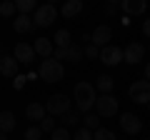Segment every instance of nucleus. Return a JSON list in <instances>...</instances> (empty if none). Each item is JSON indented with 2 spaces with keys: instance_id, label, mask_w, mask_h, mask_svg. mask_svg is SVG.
<instances>
[{
  "instance_id": "f257e3e1",
  "label": "nucleus",
  "mask_w": 150,
  "mask_h": 140,
  "mask_svg": "<svg viewBox=\"0 0 150 140\" xmlns=\"http://www.w3.org/2000/svg\"><path fill=\"white\" fill-rule=\"evenodd\" d=\"M73 98H75V105H78V113H85V115L90 108H95V100H98L95 88L90 83H78L73 90Z\"/></svg>"
},
{
  "instance_id": "f03ea898",
  "label": "nucleus",
  "mask_w": 150,
  "mask_h": 140,
  "mask_svg": "<svg viewBox=\"0 0 150 140\" xmlns=\"http://www.w3.org/2000/svg\"><path fill=\"white\" fill-rule=\"evenodd\" d=\"M38 75L43 78L45 83H60V80L65 78V68H63V63H58V60L48 58V60H43V63H40Z\"/></svg>"
},
{
  "instance_id": "7ed1b4c3",
  "label": "nucleus",
  "mask_w": 150,
  "mask_h": 140,
  "mask_svg": "<svg viewBox=\"0 0 150 140\" xmlns=\"http://www.w3.org/2000/svg\"><path fill=\"white\" fill-rule=\"evenodd\" d=\"M58 8L53 5V3H45V5H40L35 13H33V23H35V28H50L55 23V18H58Z\"/></svg>"
},
{
  "instance_id": "20e7f679",
  "label": "nucleus",
  "mask_w": 150,
  "mask_h": 140,
  "mask_svg": "<svg viewBox=\"0 0 150 140\" xmlns=\"http://www.w3.org/2000/svg\"><path fill=\"white\" fill-rule=\"evenodd\" d=\"M128 95H130V100L138 103V105H150V83L145 80V78L143 80H135L133 85H130Z\"/></svg>"
},
{
  "instance_id": "39448f33",
  "label": "nucleus",
  "mask_w": 150,
  "mask_h": 140,
  "mask_svg": "<svg viewBox=\"0 0 150 140\" xmlns=\"http://www.w3.org/2000/svg\"><path fill=\"white\" fill-rule=\"evenodd\" d=\"M45 110H48V115H65L70 113V100L68 95H63V93H55V95L48 98V103H45Z\"/></svg>"
},
{
  "instance_id": "423d86ee",
  "label": "nucleus",
  "mask_w": 150,
  "mask_h": 140,
  "mask_svg": "<svg viewBox=\"0 0 150 140\" xmlns=\"http://www.w3.org/2000/svg\"><path fill=\"white\" fill-rule=\"evenodd\" d=\"M95 110H98L100 118H112V115H118V98L115 95H98Z\"/></svg>"
},
{
  "instance_id": "0eeeda50",
  "label": "nucleus",
  "mask_w": 150,
  "mask_h": 140,
  "mask_svg": "<svg viewBox=\"0 0 150 140\" xmlns=\"http://www.w3.org/2000/svg\"><path fill=\"white\" fill-rule=\"evenodd\" d=\"M120 128L128 135H138L140 130H143V123H140V118L135 113H123L120 115Z\"/></svg>"
},
{
  "instance_id": "6e6552de",
  "label": "nucleus",
  "mask_w": 150,
  "mask_h": 140,
  "mask_svg": "<svg viewBox=\"0 0 150 140\" xmlns=\"http://www.w3.org/2000/svg\"><path fill=\"white\" fill-rule=\"evenodd\" d=\"M100 60L103 65H108V68H112V65H118L120 60H123V50L118 48V45H108V48L100 50Z\"/></svg>"
},
{
  "instance_id": "1a4fd4ad",
  "label": "nucleus",
  "mask_w": 150,
  "mask_h": 140,
  "mask_svg": "<svg viewBox=\"0 0 150 140\" xmlns=\"http://www.w3.org/2000/svg\"><path fill=\"white\" fill-rule=\"evenodd\" d=\"M110 38H112V30H110V25H98L95 30L90 33V43H93V45H98L100 50L110 45V43H108Z\"/></svg>"
},
{
  "instance_id": "9d476101",
  "label": "nucleus",
  "mask_w": 150,
  "mask_h": 140,
  "mask_svg": "<svg viewBox=\"0 0 150 140\" xmlns=\"http://www.w3.org/2000/svg\"><path fill=\"white\" fill-rule=\"evenodd\" d=\"M145 58V48L140 43H130V45H125V50H123V60L128 65H138L140 60Z\"/></svg>"
},
{
  "instance_id": "9b49d317",
  "label": "nucleus",
  "mask_w": 150,
  "mask_h": 140,
  "mask_svg": "<svg viewBox=\"0 0 150 140\" xmlns=\"http://www.w3.org/2000/svg\"><path fill=\"white\" fill-rule=\"evenodd\" d=\"M120 10L125 15H143L148 10V0H120Z\"/></svg>"
},
{
  "instance_id": "f8f14e48",
  "label": "nucleus",
  "mask_w": 150,
  "mask_h": 140,
  "mask_svg": "<svg viewBox=\"0 0 150 140\" xmlns=\"http://www.w3.org/2000/svg\"><path fill=\"white\" fill-rule=\"evenodd\" d=\"M35 48H33V45H25V43H18L15 45V50H13V58L18 60V63H33V60H35Z\"/></svg>"
},
{
  "instance_id": "ddd939ff",
  "label": "nucleus",
  "mask_w": 150,
  "mask_h": 140,
  "mask_svg": "<svg viewBox=\"0 0 150 140\" xmlns=\"http://www.w3.org/2000/svg\"><path fill=\"white\" fill-rule=\"evenodd\" d=\"M18 60L13 58V55H0V75L5 78H15L18 75Z\"/></svg>"
},
{
  "instance_id": "4468645a",
  "label": "nucleus",
  "mask_w": 150,
  "mask_h": 140,
  "mask_svg": "<svg viewBox=\"0 0 150 140\" xmlns=\"http://www.w3.org/2000/svg\"><path fill=\"white\" fill-rule=\"evenodd\" d=\"M25 115H28V120H35V123L40 125L45 118H48V110H45L43 103H30V105L25 108Z\"/></svg>"
},
{
  "instance_id": "2eb2a0df",
  "label": "nucleus",
  "mask_w": 150,
  "mask_h": 140,
  "mask_svg": "<svg viewBox=\"0 0 150 140\" xmlns=\"http://www.w3.org/2000/svg\"><path fill=\"white\" fill-rule=\"evenodd\" d=\"M33 48H35V53H38V55H43V60L53 58V53H55V48H53V40H48V38H38Z\"/></svg>"
},
{
  "instance_id": "dca6fc26",
  "label": "nucleus",
  "mask_w": 150,
  "mask_h": 140,
  "mask_svg": "<svg viewBox=\"0 0 150 140\" xmlns=\"http://www.w3.org/2000/svg\"><path fill=\"white\" fill-rule=\"evenodd\" d=\"M13 28H15V33H30L33 28H35V23H33L30 15H15Z\"/></svg>"
},
{
  "instance_id": "f3484780",
  "label": "nucleus",
  "mask_w": 150,
  "mask_h": 140,
  "mask_svg": "<svg viewBox=\"0 0 150 140\" xmlns=\"http://www.w3.org/2000/svg\"><path fill=\"white\" fill-rule=\"evenodd\" d=\"M13 128H15V115H13L10 110H3V113H0V133L8 135Z\"/></svg>"
},
{
  "instance_id": "a211bd4d",
  "label": "nucleus",
  "mask_w": 150,
  "mask_h": 140,
  "mask_svg": "<svg viewBox=\"0 0 150 140\" xmlns=\"http://www.w3.org/2000/svg\"><path fill=\"white\" fill-rule=\"evenodd\" d=\"M80 10H83V3H80V0H68V3H63V8H60V15L75 18Z\"/></svg>"
},
{
  "instance_id": "6ab92c4d",
  "label": "nucleus",
  "mask_w": 150,
  "mask_h": 140,
  "mask_svg": "<svg viewBox=\"0 0 150 140\" xmlns=\"http://www.w3.org/2000/svg\"><path fill=\"white\" fill-rule=\"evenodd\" d=\"M112 85H115V80L110 75H100L95 80V88L100 90V95H112Z\"/></svg>"
},
{
  "instance_id": "aec40b11",
  "label": "nucleus",
  "mask_w": 150,
  "mask_h": 140,
  "mask_svg": "<svg viewBox=\"0 0 150 140\" xmlns=\"http://www.w3.org/2000/svg\"><path fill=\"white\" fill-rule=\"evenodd\" d=\"M38 8H40V5H38L35 0H18V3H15V10L20 13V15H30V13L38 10Z\"/></svg>"
},
{
  "instance_id": "412c9836",
  "label": "nucleus",
  "mask_w": 150,
  "mask_h": 140,
  "mask_svg": "<svg viewBox=\"0 0 150 140\" xmlns=\"http://www.w3.org/2000/svg\"><path fill=\"white\" fill-rule=\"evenodd\" d=\"M53 43L58 45V48H70V45H73V43H70V30H68V28L58 30V33H55V38H53Z\"/></svg>"
},
{
  "instance_id": "4be33fe9",
  "label": "nucleus",
  "mask_w": 150,
  "mask_h": 140,
  "mask_svg": "<svg viewBox=\"0 0 150 140\" xmlns=\"http://www.w3.org/2000/svg\"><path fill=\"white\" fill-rule=\"evenodd\" d=\"M83 55H85V50H83L80 45H70L68 48V63H80Z\"/></svg>"
},
{
  "instance_id": "5701e85b",
  "label": "nucleus",
  "mask_w": 150,
  "mask_h": 140,
  "mask_svg": "<svg viewBox=\"0 0 150 140\" xmlns=\"http://www.w3.org/2000/svg\"><path fill=\"white\" fill-rule=\"evenodd\" d=\"M85 128L88 130H93V133H95V130H100V115H93V113H88L85 115Z\"/></svg>"
},
{
  "instance_id": "b1692460",
  "label": "nucleus",
  "mask_w": 150,
  "mask_h": 140,
  "mask_svg": "<svg viewBox=\"0 0 150 140\" xmlns=\"http://www.w3.org/2000/svg\"><path fill=\"white\" fill-rule=\"evenodd\" d=\"M78 123H80V113L70 110V113L63 115V128H70V125H78Z\"/></svg>"
},
{
  "instance_id": "393cba45",
  "label": "nucleus",
  "mask_w": 150,
  "mask_h": 140,
  "mask_svg": "<svg viewBox=\"0 0 150 140\" xmlns=\"http://www.w3.org/2000/svg\"><path fill=\"white\" fill-rule=\"evenodd\" d=\"M38 128L43 130V133H50V135H53V133H55V130H58V125H55V118H53V115H48V118H45V120H43V123L38 125Z\"/></svg>"
},
{
  "instance_id": "a878e982",
  "label": "nucleus",
  "mask_w": 150,
  "mask_h": 140,
  "mask_svg": "<svg viewBox=\"0 0 150 140\" xmlns=\"http://www.w3.org/2000/svg\"><path fill=\"white\" fill-rule=\"evenodd\" d=\"M93 140H115V133L108 130V128H100V130L93 133Z\"/></svg>"
},
{
  "instance_id": "bb28decb",
  "label": "nucleus",
  "mask_w": 150,
  "mask_h": 140,
  "mask_svg": "<svg viewBox=\"0 0 150 140\" xmlns=\"http://www.w3.org/2000/svg\"><path fill=\"white\" fill-rule=\"evenodd\" d=\"M50 140H73V135L68 133V128H63V125H60V128L50 135Z\"/></svg>"
},
{
  "instance_id": "cd10ccee",
  "label": "nucleus",
  "mask_w": 150,
  "mask_h": 140,
  "mask_svg": "<svg viewBox=\"0 0 150 140\" xmlns=\"http://www.w3.org/2000/svg\"><path fill=\"white\" fill-rule=\"evenodd\" d=\"M85 58H90V60L100 58V48H98V45H93V43H88V45H85Z\"/></svg>"
},
{
  "instance_id": "c85d7f7f",
  "label": "nucleus",
  "mask_w": 150,
  "mask_h": 140,
  "mask_svg": "<svg viewBox=\"0 0 150 140\" xmlns=\"http://www.w3.org/2000/svg\"><path fill=\"white\" fill-rule=\"evenodd\" d=\"M73 140H93V130H88V128H80L78 133L73 135Z\"/></svg>"
},
{
  "instance_id": "c756f323",
  "label": "nucleus",
  "mask_w": 150,
  "mask_h": 140,
  "mask_svg": "<svg viewBox=\"0 0 150 140\" xmlns=\"http://www.w3.org/2000/svg\"><path fill=\"white\" fill-rule=\"evenodd\" d=\"M40 135H43L40 128H28L25 130V140H40Z\"/></svg>"
},
{
  "instance_id": "7c9ffc66",
  "label": "nucleus",
  "mask_w": 150,
  "mask_h": 140,
  "mask_svg": "<svg viewBox=\"0 0 150 140\" xmlns=\"http://www.w3.org/2000/svg\"><path fill=\"white\" fill-rule=\"evenodd\" d=\"M13 13H15V3H3V5H0V15L10 18Z\"/></svg>"
},
{
  "instance_id": "2f4dec72",
  "label": "nucleus",
  "mask_w": 150,
  "mask_h": 140,
  "mask_svg": "<svg viewBox=\"0 0 150 140\" xmlns=\"http://www.w3.org/2000/svg\"><path fill=\"white\" fill-rule=\"evenodd\" d=\"M53 60H58V63L68 60V48H55V53H53Z\"/></svg>"
},
{
  "instance_id": "473e14b6",
  "label": "nucleus",
  "mask_w": 150,
  "mask_h": 140,
  "mask_svg": "<svg viewBox=\"0 0 150 140\" xmlns=\"http://www.w3.org/2000/svg\"><path fill=\"white\" fill-rule=\"evenodd\" d=\"M120 10V3H105V15H115Z\"/></svg>"
},
{
  "instance_id": "72a5a7b5",
  "label": "nucleus",
  "mask_w": 150,
  "mask_h": 140,
  "mask_svg": "<svg viewBox=\"0 0 150 140\" xmlns=\"http://www.w3.org/2000/svg\"><path fill=\"white\" fill-rule=\"evenodd\" d=\"M143 35H148V38H150V18L143 23Z\"/></svg>"
},
{
  "instance_id": "f704fd0d",
  "label": "nucleus",
  "mask_w": 150,
  "mask_h": 140,
  "mask_svg": "<svg viewBox=\"0 0 150 140\" xmlns=\"http://www.w3.org/2000/svg\"><path fill=\"white\" fill-rule=\"evenodd\" d=\"M145 80H148V83H150V63H148V65H145Z\"/></svg>"
},
{
  "instance_id": "c9c22d12",
  "label": "nucleus",
  "mask_w": 150,
  "mask_h": 140,
  "mask_svg": "<svg viewBox=\"0 0 150 140\" xmlns=\"http://www.w3.org/2000/svg\"><path fill=\"white\" fill-rule=\"evenodd\" d=\"M0 140H8V138H5V135H3V133H0Z\"/></svg>"
},
{
  "instance_id": "e433bc0d",
  "label": "nucleus",
  "mask_w": 150,
  "mask_h": 140,
  "mask_svg": "<svg viewBox=\"0 0 150 140\" xmlns=\"http://www.w3.org/2000/svg\"><path fill=\"white\" fill-rule=\"evenodd\" d=\"M0 113H3V110H0Z\"/></svg>"
},
{
  "instance_id": "4c0bfd02",
  "label": "nucleus",
  "mask_w": 150,
  "mask_h": 140,
  "mask_svg": "<svg viewBox=\"0 0 150 140\" xmlns=\"http://www.w3.org/2000/svg\"><path fill=\"white\" fill-rule=\"evenodd\" d=\"M148 108H150V105H148Z\"/></svg>"
},
{
  "instance_id": "58836bf2",
  "label": "nucleus",
  "mask_w": 150,
  "mask_h": 140,
  "mask_svg": "<svg viewBox=\"0 0 150 140\" xmlns=\"http://www.w3.org/2000/svg\"><path fill=\"white\" fill-rule=\"evenodd\" d=\"M148 50H150V48H148Z\"/></svg>"
}]
</instances>
